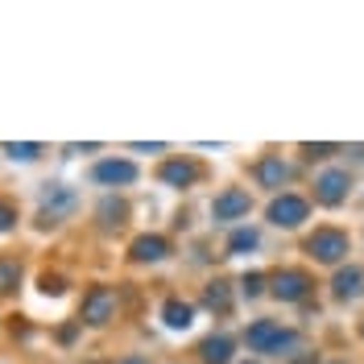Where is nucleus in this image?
Masks as SVG:
<instances>
[{
	"mask_svg": "<svg viewBox=\"0 0 364 364\" xmlns=\"http://www.w3.org/2000/svg\"><path fill=\"white\" fill-rule=\"evenodd\" d=\"M261 282H265L261 273H245V282H240V286H245V298H257V294H261Z\"/></svg>",
	"mask_w": 364,
	"mask_h": 364,
	"instance_id": "obj_21",
	"label": "nucleus"
},
{
	"mask_svg": "<svg viewBox=\"0 0 364 364\" xmlns=\"http://www.w3.org/2000/svg\"><path fill=\"white\" fill-rule=\"evenodd\" d=\"M348 191H352V178H348V170H323L315 178V199L323 207H340L348 199Z\"/></svg>",
	"mask_w": 364,
	"mask_h": 364,
	"instance_id": "obj_5",
	"label": "nucleus"
},
{
	"mask_svg": "<svg viewBox=\"0 0 364 364\" xmlns=\"http://www.w3.org/2000/svg\"><path fill=\"white\" fill-rule=\"evenodd\" d=\"M170 257V245L161 236H141L133 240V261H166Z\"/></svg>",
	"mask_w": 364,
	"mask_h": 364,
	"instance_id": "obj_13",
	"label": "nucleus"
},
{
	"mask_svg": "<svg viewBox=\"0 0 364 364\" xmlns=\"http://www.w3.org/2000/svg\"><path fill=\"white\" fill-rule=\"evenodd\" d=\"M306 215H311V203L298 199V195H282V199L269 203V224H277V228H298Z\"/></svg>",
	"mask_w": 364,
	"mask_h": 364,
	"instance_id": "obj_6",
	"label": "nucleus"
},
{
	"mask_svg": "<svg viewBox=\"0 0 364 364\" xmlns=\"http://www.w3.org/2000/svg\"><path fill=\"white\" fill-rule=\"evenodd\" d=\"M207 306H211V311H228V306H232L224 282H211V286H207Z\"/></svg>",
	"mask_w": 364,
	"mask_h": 364,
	"instance_id": "obj_17",
	"label": "nucleus"
},
{
	"mask_svg": "<svg viewBox=\"0 0 364 364\" xmlns=\"http://www.w3.org/2000/svg\"><path fill=\"white\" fill-rule=\"evenodd\" d=\"M91 178L104 182V186H129V182H136V166L124 158H108L91 170Z\"/></svg>",
	"mask_w": 364,
	"mask_h": 364,
	"instance_id": "obj_8",
	"label": "nucleus"
},
{
	"mask_svg": "<svg viewBox=\"0 0 364 364\" xmlns=\"http://www.w3.org/2000/svg\"><path fill=\"white\" fill-rule=\"evenodd\" d=\"M348 249H352V240H348V232H340V228H318L315 236L306 240V252H311L315 261H327V265L343 261Z\"/></svg>",
	"mask_w": 364,
	"mask_h": 364,
	"instance_id": "obj_2",
	"label": "nucleus"
},
{
	"mask_svg": "<svg viewBox=\"0 0 364 364\" xmlns=\"http://www.w3.org/2000/svg\"><path fill=\"white\" fill-rule=\"evenodd\" d=\"M306 290H311V277L302 269L273 273V294L282 298V302H298V298H306Z\"/></svg>",
	"mask_w": 364,
	"mask_h": 364,
	"instance_id": "obj_9",
	"label": "nucleus"
},
{
	"mask_svg": "<svg viewBox=\"0 0 364 364\" xmlns=\"http://www.w3.org/2000/svg\"><path fill=\"white\" fill-rule=\"evenodd\" d=\"M195 166L191 161H166L161 166V182H170V186H186V182H195Z\"/></svg>",
	"mask_w": 364,
	"mask_h": 364,
	"instance_id": "obj_15",
	"label": "nucleus"
},
{
	"mask_svg": "<svg viewBox=\"0 0 364 364\" xmlns=\"http://www.w3.org/2000/svg\"><path fill=\"white\" fill-rule=\"evenodd\" d=\"M257 240H261V236H257L252 228H240V232H232V240H228V252H232V257H240V252L257 249Z\"/></svg>",
	"mask_w": 364,
	"mask_h": 364,
	"instance_id": "obj_16",
	"label": "nucleus"
},
{
	"mask_svg": "<svg viewBox=\"0 0 364 364\" xmlns=\"http://www.w3.org/2000/svg\"><path fill=\"white\" fill-rule=\"evenodd\" d=\"M116 311V294L108 290V286H91L87 298H83V323H91V327H100V323H108Z\"/></svg>",
	"mask_w": 364,
	"mask_h": 364,
	"instance_id": "obj_7",
	"label": "nucleus"
},
{
	"mask_svg": "<svg viewBox=\"0 0 364 364\" xmlns=\"http://www.w3.org/2000/svg\"><path fill=\"white\" fill-rule=\"evenodd\" d=\"M203 364H232V340L228 336L203 340Z\"/></svg>",
	"mask_w": 364,
	"mask_h": 364,
	"instance_id": "obj_14",
	"label": "nucleus"
},
{
	"mask_svg": "<svg viewBox=\"0 0 364 364\" xmlns=\"http://www.w3.org/2000/svg\"><path fill=\"white\" fill-rule=\"evenodd\" d=\"M13 228H17V207L9 203V199H0V236L13 232Z\"/></svg>",
	"mask_w": 364,
	"mask_h": 364,
	"instance_id": "obj_20",
	"label": "nucleus"
},
{
	"mask_svg": "<svg viewBox=\"0 0 364 364\" xmlns=\"http://www.w3.org/2000/svg\"><path fill=\"white\" fill-rule=\"evenodd\" d=\"M249 211H252V199H249V191H240V186H228V191H220V195H215V203H211V215H215L220 224L245 220Z\"/></svg>",
	"mask_w": 364,
	"mask_h": 364,
	"instance_id": "obj_4",
	"label": "nucleus"
},
{
	"mask_svg": "<svg viewBox=\"0 0 364 364\" xmlns=\"http://www.w3.org/2000/svg\"><path fill=\"white\" fill-rule=\"evenodd\" d=\"M360 290H364V269H360V265L340 269V273H336V282H331L336 302H352V298H360Z\"/></svg>",
	"mask_w": 364,
	"mask_h": 364,
	"instance_id": "obj_10",
	"label": "nucleus"
},
{
	"mask_svg": "<svg viewBox=\"0 0 364 364\" xmlns=\"http://www.w3.org/2000/svg\"><path fill=\"white\" fill-rule=\"evenodd\" d=\"M4 154L13 161H33V158H42V145H4Z\"/></svg>",
	"mask_w": 364,
	"mask_h": 364,
	"instance_id": "obj_19",
	"label": "nucleus"
},
{
	"mask_svg": "<svg viewBox=\"0 0 364 364\" xmlns=\"http://www.w3.org/2000/svg\"><path fill=\"white\" fill-rule=\"evenodd\" d=\"M306 154H311V158H327V154H331V145H306Z\"/></svg>",
	"mask_w": 364,
	"mask_h": 364,
	"instance_id": "obj_22",
	"label": "nucleus"
},
{
	"mask_svg": "<svg viewBox=\"0 0 364 364\" xmlns=\"http://www.w3.org/2000/svg\"><path fill=\"white\" fill-rule=\"evenodd\" d=\"M21 282V265L17 261H0V294H9Z\"/></svg>",
	"mask_w": 364,
	"mask_h": 364,
	"instance_id": "obj_18",
	"label": "nucleus"
},
{
	"mask_svg": "<svg viewBox=\"0 0 364 364\" xmlns=\"http://www.w3.org/2000/svg\"><path fill=\"white\" fill-rule=\"evenodd\" d=\"M120 364H145V360H141V356H129V360H120Z\"/></svg>",
	"mask_w": 364,
	"mask_h": 364,
	"instance_id": "obj_23",
	"label": "nucleus"
},
{
	"mask_svg": "<svg viewBox=\"0 0 364 364\" xmlns=\"http://www.w3.org/2000/svg\"><path fill=\"white\" fill-rule=\"evenodd\" d=\"M286 174H290V170H286V161L277 158V154H269V158H261L252 166V178L261 182V186H282Z\"/></svg>",
	"mask_w": 364,
	"mask_h": 364,
	"instance_id": "obj_12",
	"label": "nucleus"
},
{
	"mask_svg": "<svg viewBox=\"0 0 364 364\" xmlns=\"http://www.w3.org/2000/svg\"><path fill=\"white\" fill-rule=\"evenodd\" d=\"M249 348L252 352H282V348H294L298 336L290 331V327H282V323H273V318H257L249 327Z\"/></svg>",
	"mask_w": 364,
	"mask_h": 364,
	"instance_id": "obj_1",
	"label": "nucleus"
},
{
	"mask_svg": "<svg viewBox=\"0 0 364 364\" xmlns=\"http://www.w3.org/2000/svg\"><path fill=\"white\" fill-rule=\"evenodd\" d=\"M161 323H166L170 331H191V327H195V306L182 302V298H170V302L161 306Z\"/></svg>",
	"mask_w": 364,
	"mask_h": 364,
	"instance_id": "obj_11",
	"label": "nucleus"
},
{
	"mask_svg": "<svg viewBox=\"0 0 364 364\" xmlns=\"http://www.w3.org/2000/svg\"><path fill=\"white\" fill-rule=\"evenodd\" d=\"M79 207V195L70 191V186H63V182H54V186H46L42 191V224H63L70 211Z\"/></svg>",
	"mask_w": 364,
	"mask_h": 364,
	"instance_id": "obj_3",
	"label": "nucleus"
}]
</instances>
